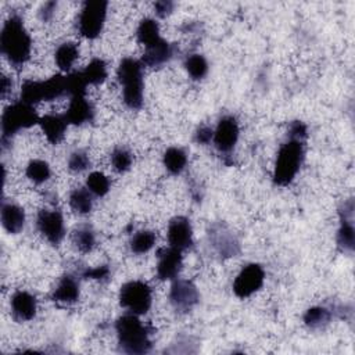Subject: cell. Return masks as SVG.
<instances>
[{
    "label": "cell",
    "mask_w": 355,
    "mask_h": 355,
    "mask_svg": "<svg viewBox=\"0 0 355 355\" xmlns=\"http://www.w3.org/2000/svg\"><path fill=\"white\" fill-rule=\"evenodd\" d=\"M155 244V234L151 230H139L136 232L129 241V247L135 254H146Z\"/></svg>",
    "instance_id": "cell-30"
},
{
    "label": "cell",
    "mask_w": 355,
    "mask_h": 355,
    "mask_svg": "<svg viewBox=\"0 0 355 355\" xmlns=\"http://www.w3.org/2000/svg\"><path fill=\"white\" fill-rule=\"evenodd\" d=\"M263 280V268L259 263H248L236 276L233 282V293L239 298H248L262 287Z\"/></svg>",
    "instance_id": "cell-9"
},
{
    "label": "cell",
    "mask_w": 355,
    "mask_h": 355,
    "mask_svg": "<svg viewBox=\"0 0 355 355\" xmlns=\"http://www.w3.org/2000/svg\"><path fill=\"white\" fill-rule=\"evenodd\" d=\"M72 241L80 252H89L96 245V236L90 226L82 225L73 230Z\"/></svg>",
    "instance_id": "cell-28"
},
{
    "label": "cell",
    "mask_w": 355,
    "mask_h": 355,
    "mask_svg": "<svg viewBox=\"0 0 355 355\" xmlns=\"http://www.w3.org/2000/svg\"><path fill=\"white\" fill-rule=\"evenodd\" d=\"M68 94L67 75H55L47 80H25L21 87V100L28 104L55 100Z\"/></svg>",
    "instance_id": "cell-6"
},
{
    "label": "cell",
    "mask_w": 355,
    "mask_h": 355,
    "mask_svg": "<svg viewBox=\"0 0 355 355\" xmlns=\"http://www.w3.org/2000/svg\"><path fill=\"white\" fill-rule=\"evenodd\" d=\"M108 3L104 0L86 1L79 12L78 31L86 39H96L104 26Z\"/></svg>",
    "instance_id": "cell-8"
},
{
    "label": "cell",
    "mask_w": 355,
    "mask_h": 355,
    "mask_svg": "<svg viewBox=\"0 0 355 355\" xmlns=\"http://www.w3.org/2000/svg\"><path fill=\"white\" fill-rule=\"evenodd\" d=\"M86 187L93 196L104 197L110 191V179L98 171L92 172L86 179Z\"/></svg>",
    "instance_id": "cell-33"
},
{
    "label": "cell",
    "mask_w": 355,
    "mask_h": 355,
    "mask_svg": "<svg viewBox=\"0 0 355 355\" xmlns=\"http://www.w3.org/2000/svg\"><path fill=\"white\" fill-rule=\"evenodd\" d=\"M173 7H175V4L172 1H169V0H159V1H155L154 11H155L157 17L165 18V17H168L173 11Z\"/></svg>",
    "instance_id": "cell-39"
},
{
    "label": "cell",
    "mask_w": 355,
    "mask_h": 355,
    "mask_svg": "<svg viewBox=\"0 0 355 355\" xmlns=\"http://www.w3.org/2000/svg\"><path fill=\"white\" fill-rule=\"evenodd\" d=\"M133 155L126 147H116L111 154V164L116 172H126L130 169Z\"/></svg>",
    "instance_id": "cell-34"
},
{
    "label": "cell",
    "mask_w": 355,
    "mask_h": 355,
    "mask_svg": "<svg viewBox=\"0 0 355 355\" xmlns=\"http://www.w3.org/2000/svg\"><path fill=\"white\" fill-rule=\"evenodd\" d=\"M304 157V141L295 139H288L287 141H284L277 151L273 169V182L277 186L290 184L300 172Z\"/></svg>",
    "instance_id": "cell-4"
},
{
    "label": "cell",
    "mask_w": 355,
    "mask_h": 355,
    "mask_svg": "<svg viewBox=\"0 0 355 355\" xmlns=\"http://www.w3.org/2000/svg\"><path fill=\"white\" fill-rule=\"evenodd\" d=\"M184 68H186L187 73L196 80L205 78V75L208 73V62H207L205 57L201 54L187 55L184 60Z\"/></svg>",
    "instance_id": "cell-31"
},
{
    "label": "cell",
    "mask_w": 355,
    "mask_h": 355,
    "mask_svg": "<svg viewBox=\"0 0 355 355\" xmlns=\"http://www.w3.org/2000/svg\"><path fill=\"white\" fill-rule=\"evenodd\" d=\"M180 250L173 247H164L157 252V276L161 280H173L178 277L182 268L183 257Z\"/></svg>",
    "instance_id": "cell-15"
},
{
    "label": "cell",
    "mask_w": 355,
    "mask_h": 355,
    "mask_svg": "<svg viewBox=\"0 0 355 355\" xmlns=\"http://www.w3.org/2000/svg\"><path fill=\"white\" fill-rule=\"evenodd\" d=\"M83 277L86 279H96V280H104L110 276V268L107 265H101V266H97V268H92V269H86L83 273H82Z\"/></svg>",
    "instance_id": "cell-37"
},
{
    "label": "cell",
    "mask_w": 355,
    "mask_h": 355,
    "mask_svg": "<svg viewBox=\"0 0 355 355\" xmlns=\"http://www.w3.org/2000/svg\"><path fill=\"white\" fill-rule=\"evenodd\" d=\"M68 123L83 125L92 122L94 118V108L86 98V94H76L71 97L69 107L64 114Z\"/></svg>",
    "instance_id": "cell-17"
},
{
    "label": "cell",
    "mask_w": 355,
    "mask_h": 355,
    "mask_svg": "<svg viewBox=\"0 0 355 355\" xmlns=\"http://www.w3.org/2000/svg\"><path fill=\"white\" fill-rule=\"evenodd\" d=\"M1 225L11 234L19 233L25 225L24 209L14 202L3 201V204H1Z\"/></svg>",
    "instance_id": "cell-22"
},
{
    "label": "cell",
    "mask_w": 355,
    "mask_h": 355,
    "mask_svg": "<svg viewBox=\"0 0 355 355\" xmlns=\"http://www.w3.org/2000/svg\"><path fill=\"white\" fill-rule=\"evenodd\" d=\"M86 85H100L107 78V64L101 58H93L89 65L80 71Z\"/></svg>",
    "instance_id": "cell-27"
},
{
    "label": "cell",
    "mask_w": 355,
    "mask_h": 355,
    "mask_svg": "<svg viewBox=\"0 0 355 355\" xmlns=\"http://www.w3.org/2000/svg\"><path fill=\"white\" fill-rule=\"evenodd\" d=\"M36 226L42 236L53 245H58L65 236L62 214L58 209H42L36 216Z\"/></svg>",
    "instance_id": "cell-11"
},
{
    "label": "cell",
    "mask_w": 355,
    "mask_h": 355,
    "mask_svg": "<svg viewBox=\"0 0 355 355\" xmlns=\"http://www.w3.org/2000/svg\"><path fill=\"white\" fill-rule=\"evenodd\" d=\"M214 137V129L208 125H201L197 128L194 133V140L198 144H208Z\"/></svg>",
    "instance_id": "cell-38"
},
{
    "label": "cell",
    "mask_w": 355,
    "mask_h": 355,
    "mask_svg": "<svg viewBox=\"0 0 355 355\" xmlns=\"http://www.w3.org/2000/svg\"><path fill=\"white\" fill-rule=\"evenodd\" d=\"M78 57H79V49H78L76 43H73V42L61 43L54 53V61H55L57 67L64 72L71 71V68L75 64V61L78 60Z\"/></svg>",
    "instance_id": "cell-23"
},
{
    "label": "cell",
    "mask_w": 355,
    "mask_h": 355,
    "mask_svg": "<svg viewBox=\"0 0 355 355\" xmlns=\"http://www.w3.org/2000/svg\"><path fill=\"white\" fill-rule=\"evenodd\" d=\"M57 8V3L55 1H46L42 4V7L39 8V18L43 21V22H49L53 15H54V11Z\"/></svg>",
    "instance_id": "cell-40"
},
{
    "label": "cell",
    "mask_w": 355,
    "mask_h": 355,
    "mask_svg": "<svg viewBox=\"0 0 355 355\" xmlns=\"http://www.w3.org/2000/svg\"><path fill=\"white\" fill-rule=\"evenodd\" d=\"M173 54H175V46L166 42L165 39H161L158 43L146 49L140 61L146 67L157 68L166 64L173 57Z\"/></svg>",
    "instance_id": "cell-19"
},
{
    "label": "cell",
    "mask_w": 355,
    "mask_h": 355,
    "mask_svg": "<svg viewBox=\"0 0 355 355\" xmlns=\"http://www.w3.org/2000/svg\"><path fill=\"white\" fill-rule=\"evenodd\" d=\"M166 237L171 247L180 251L189 250L193 245V229L190 220L182 215L172 218L168 223Z\"/></svg>",
    "instance_id": "cell-14"
},
{
    "label": "cell",
    "mask_w": 355,
    "mask_h": 355,
    "mask_svg": "<svg viewBox=\"0 0 355 355\" xmlns=\"http://www.w3.org/2000/svg\"><path fill=\"white\" fill-rule=\"evenodd\" d=\"M153 295L147 283L140 280H130L119 290V304L128 312L135 315H144L151 308Z\"/></svg>",
    "instance_id": "cell-7"
},
{
    "label": "cell",
    "mask_w": 355,
    "mask_h": 355,
    "mask_svg": "<svg viewBox=\"0 0 355 355\" xmlns=\"http://www.w3.org/2000/svg\"><path fill=\"white\" fill-rule=\"evenodd\" d=\"M306 125L301 121H294L290 123L288 126V132H287V136L288 139H295V140H301V141H305L308 133H306Z\"/></svg>",
    "instance_id": "cell-36"
},
{
    "label": "cell",
    "mask_w": 355,
    "mask_h": 355,
    "mask_svg": "<svg viewBox=\"0 0 355 355\" xmlns=\"http://www.w3.org/2000/svg\"><path fill=\"white\" fill-rule=\"evenodd\" d=\"M79 298V284L71 275L62 276L51 293V300L58 304L71 305Z\"/></svg>",
    "instance_id": "cell-21"
},
{
    "label": "cell",
    "mask_w": 355,
    "mask_h": 355,
    "mask_svg": "<svg viewBox=\"0 0 355 355\" xmlns=\"http://www.w3.org/2000/svg\"><path fill=\"white\" fill-rule=\"evenodd\" d=\"M354 202L352 200L344 202L340 209V227L337 232V245L344 252H352L355 244V230H354Z\"/></svg>",
    "instance_id": "cell-16"
},
{
    "label": "cell",
    "mask_w": 355,
    "mask_h": 355,
    "mask_svg": "<svg viewBox=\"0 0 355 355\" xmlns=\"http://www.w3.org/2000/svg\"><path fill=\"white\" fill-rule=\"evenodd\" d=\"M304 323L309 329H320L331 319V312L324 306H312L304 313Z\"/></svg>",
    "instance_id": "cell-29"
},
{
    "label": "cell",
    "mask_w": 355,
    "mask_h": 355,
    "mask_svg": "<svg viewBox=\"0 0 355 355\" xmlns=\"http://www.w3.org/2000/svg\"><path fill=\"white\" fill-rule=\"evenodd\" d=\"M50 175H51L50 166L43 159H32L26 166L28 179L36 184H42L46 180H49Z\"/></svg>",
    "instance_id": "cell-32"
},
{
    "label": "cell",
    "mask_w": 355,
    "mask_h": 355,
    "mask_svg": "<svg viewBox=\"0 0 355 355\" xmlns=\"http://www.w3.org/2000/svg\"><path fill=\"white\" fill-rule=\"evenodd\" d=\"M40 116L32 104L22 100L8 105L1 115V144L6 148L12 136L22 129H29L39 123Z\"/></svg>",
    "instance_id": "cell-5"
},
{
    "label": "cell",
    "mask_w": 355,
    "mask_h": 355,
    "mask_svg": "<svg viewBox=\"0 0 355 355\" xmlns=\"http://www.w3.org/2000/svg\"><path fill=\"white\" fill-rule=\"evenodd\" d=\"M208 240L216 254L222 258L236 257L240 252V243L233 232L223 223H212L208 230Z\"/></svg>",
    "instance_id": "cell-12"
},
{
    "label": "cell",
    "mask_w": 355,
    "mask_h": 355,
    "mask_svg": "<svg viewBox=\"0 0 355 355\" xmlns=\"http://www.w3.org/2000/svg\"><path fill=\"white\" fill-rule=\"evenodd\" d=\"M11 86H12L11 80H10L7 76H3V78H1V86H0V92H1V97H3V98H4V97L7 96V93L11 90Z\"/></svg>",
    "instance_id": "cell-41"
},
{
    "label": "cell",
    "mask_w": 355,
    "mask_h": 355,
    "mask_svg": "<svg viewBox=\"0 0 355 355\" xmlns=\"http://www.w3.org/2000/svg\"><path fill=\"white\" fill-rule=\"evenodd\" d=\"M1 54L12 67H22L31 57L32 39L18 14H12L4 22L0 33Z\"/></svg>",
    "instance_id": "cell-1"
},
{
    "label": "cell",
    "mask_w": 355,
    "mask_h": 355,
    "mask_svg": "<svg viewBox=\"0 0 355 355\" xmlns=\"http://www.w3.org/2000/svg\"><path fill=\"white\" fill-rule=\"evenodd\" d=\"M39 125L46 136V139L51 144H58L65 135L67 126L69 125L65 119L64 115H57V114H47L44 116H40Z\"/></svg>",
    "instance_id": "cell-20"
},
{
    "label": "cell",
    "mask_w": 355,
    "mask_h": 355,
    "mask_svg": "<svg viewBox=\"0 0 355 355\" xmlns=\"http://www.w3.org/2000/svg\"><path fill=\"white\" fill-rule=\"evenodd\" d=\"M119 349L125 354L141 355L150 352L153 344L150 340V329L139 319V315L125 313L115 322Z\"/></svg>",
    "instance_id": "cell-2"
},
{
    "label": "cell",
    "mask_w": 355,
    "mask_h": 355,
    "mask_svg": "<svg viewBox=\"0 0 355 355\" xmlns=\"http://www.w3.org/2000/svg\"><path fill=\"white\" fill-rule=\"evenodd\" d=\"M165 169L172 175H179L187 165V154L180 147H169L162 157Z\"/></svg>",
    "instance_id": "cell-25"
},
{
    "label": "cell",
    "mask_w": 355,
    "mask_h": 355,
    "mask_svg": "<svg viewBox=\"0 0 355 355\" xmlns=\"http://www.w3.org/2000/svg\"><path fill=\"white\" fill-rule=\"evenodd\" d=\"M136 36H137L139 43H141L146 49L158 43L162 39L161 33H159L158 22H155V19H153V18H144L140 21V24L137 26Z\"/></svg>",
    "instance_id": "cell-24"
},
{
    "label": "cell",
    "mask_w": 355,
    "mask_h": 355,
    "mask_svg": "<svg viewBox=\"0 0 355 355\" xmlns=\"http://www.w3.org/2000/svg\"><path fill=\"white\" fill-rule=\"evenodd\" d=\"M11 313L12 318L18 322H28L35 318L37 304L36 298L24 290H18L11 297Z\"/></svg>",
    "instance_id": "cell-18"
},
{
    "label": "cell",
    "mask_w": 355,
    "mask_h": 355,
    "mask_svg": "<svg viewBox=\"0 0 355 355\" xmlns=\"http://www.w3.org/2000/svg\"><path fill=\"white\" fill-rule=\"evenodd\" d=\"M92 193L87 190V187H76L69 194V205L71 208L80 214L86 215L93 208V198Z\"/></svg>",
    "instance_id": "cell-26"
},
{
    "label": "cell",
    "mask_w": 355,
    "mask_h": 355,
    "mask_svg": "<svg viewBox=\"0 0 355 355\" xmlns=\"http://www.w3.org/2000/svg\"><path fill=\"white\" fill-rule=\"evenodd\" d=\"M200 300V294L193 282L186 279H173L169 290V302L175 311L190 312Z\"/></svg>",
    "instance_id": "cell-10"
},
{
    "label": "cell",
    "mask_w": 355,
    "mask_h": 355,
    "mask_svg": "<svg viewBox=\"0 0 355 355\" xmlns=\"http://www.w3.org/2000/svg\"><path fill=\"white\" fill-rule=\"evenodd\" d=\"M239 135H240V128H239V122L233 115H225L219 119L215 130H214V144L215 148L220 153V154H229L237 140H239Z\"/></svg>",
    "instance_id": "cell-13"
},
{
    "label": "cell",
    "mask_w": 355,
    "mask_h": 355,
    "mask_svg": "<svg viewBox=\"0 0 355 355\" xmlns=\"http://www.w3.org/2000/svg\"><path fill=\"white\" fill-rule=\"evenodd\" d=\"M143 67L141 61L125 57L121 60L116 69L118 82L122 86L123 103L130 110H139L143 105Z\"/></svg>",
    "instance_id": "cell-3"
},
{
    "label": "cell",
    "mask_w": 355,
    "mask_h": 355,
    "mask_svg": "<svg viewBox=\"0 0 355 355\" xmlns=\"http://www.w3.org/2000/svg\"><path fill=\"white\" fill-rule=\"evenodd\" d=\"M90 159L85 150H75L68 157V168L72 172H83L89 168Z\"/></svg>",
    "instance_id": "cell-35"
}]
</instances>
